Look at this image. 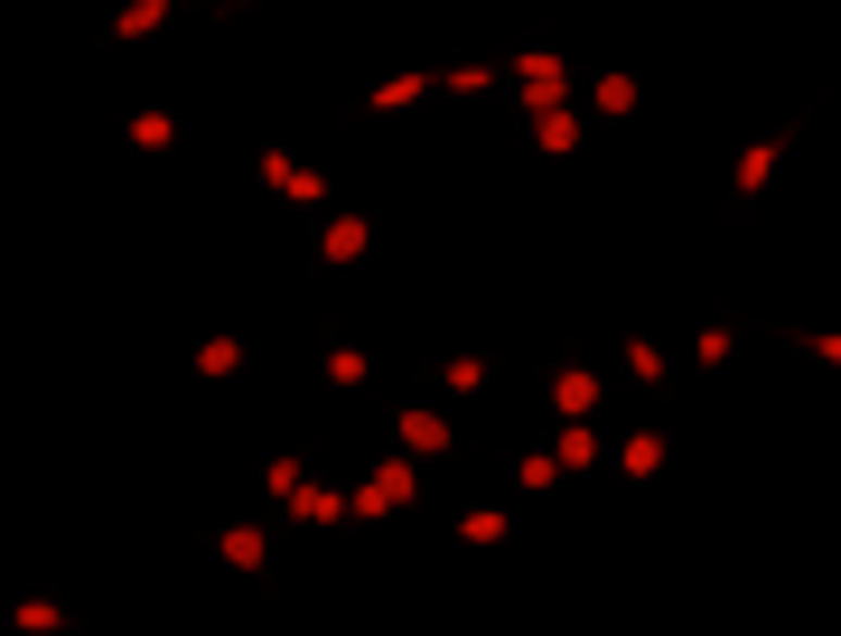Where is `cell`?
Here are the masks:
<instances>
[{
  "label": "cell",
  "mask_w": 841,
  "mask_h": 636,
  "mask_svg": "<svg viewBox=\"0 0 841 636\" xmlns=\"http://www.w3.org/2000/svg\"><path fill=\"white\" fill-rule=\"evenodd\" d=\"M421 95H430L421 75H393V85H374V103H384V113H393V103H421Z\"/></svg>",
  "instance_id": "30bf717a"
},
{
  "label": "cell",
  "mask_w": 841,
  "mask_h": 636,
  "mask_svg": "<svg viewBox=\"0 0 841 636\" xmlns=\"http://www.w3.org/2000/svg\"><path fill=\"white\" fill-rule=\"evenodd\" d=\"M767 169H776V141H757V150H739V169H729V178H739V188H767Z\"/></svg>",
  "instance_id": "277c9868"
},
{
  "label": "cell",
  "mask_w": 841,
  "mask_h": 636,
  "mask_svg": "<svg viewBox=\"0 0 841 636\" xmlns=\"http://www.w3.org/2000/svg\"><path fill=\"white\" fill-rule=\"evenodd\" d=\"M365 244H374V235H365V215H337V225L318 235V253H327V262H355Z\"/></svg>",
  "instance_id": "7a4b0ae2"
},
{
  "label": "cell",
  "mask_w": 841,
  "mask_h": 636,
  "mask_svg": "<svg viewBox=\"0 0 841 636\" xmlns=\"http://www.w3.org/2000/svg\"><path fill=\"white\" fill-rule=\"evenodd\" d=\"M627 469H636V477L664 469V440H654V431H636V440H627Z\"/></svg>",
  "instance_id": "ba28073f"
},
{
  "label": "cell",
  "mask_w": 841,
  "mask_h": 636,
  "mask_svg": "<svg viewBox=\"0 0 841 636\" xmlns=\"http://www.w3.org/2000/svg\"><path fill=\"white\" fill-rule=\"evenodd\" d=\"M262 178H272L280 197H318V178H309V169H290V160H262Z\"/></svg>",
  "instance_id": "5b68a950"
},
{
  "label": "cell",
  "mask_w": 841,
  "mask_h": 636,
  "mask_svg": "<svg viewBox=\"0 0 841 636\" xmlns=\"http://www.w3.org/2000/svg\"><path fill=\"white\" fill-rule=\"evenodd\" d=\"M524 85H534V103L552 113V95H561V66H552V57H524Z\"/></svg>",
  "instance_id": "8992f818"
},
{
  "label": "cell",
  "mask_w": 841,
  "mask_h": 636,
  "mask_svg": "<svg viewBox=\"0 0 841 636\" xmlns=\"http://www.w3.org/2000/svg\"><path fill=\"white\" fill-rule=\"evenodd\" d=\"M402 449H412V459H440V449H449V422H440V412H402Z\"/></svg>",
  "instance_id": "6da1fadb"
},
{
  "label": "cell",
  "mask_w": 841,
  "mask_h": 636,
  "mask_svg": "<svg viewBox=\"0 0 841 636\" xmlns=\"http://www.w3.org/2000/svg\"><path fill=\"white\" fill-rule=\"evenodd\" d=\"M225 562L234 571H262V534H253V524H234V534H225Z\"/></svg>",
  "instance_id": "52a82bcc"
},
{
  "label": "cell",
  "mask_w": 841,
  "mask_h": 636,
  "mask_svg": "<svg viewBox=\"0 0 841 636\" xmlns=\"http://www.w3.org/2000/svg\"><path fill=\"white\" fill-rule=\"evenodd\" d=\"M599 113H636V85H627V75H599Z\"/></svg>",
  "instance_id": "8fae6325"
},
{
  "label": "cell",
  "mask_w": 841,
  "mask_h": 636,
  "mask_svg": "<svg viewBox=\"0 0 841 636\" xmlns=\"http://www.w3.org/2000/svg\"><path fill=\"white\" fill-rule=\"evenodd\" d=\"M160 20H168L160 0H131V10H122V38H150V28H160Z\"/></svg>",
  "instance_id": "9c48e42d"
},
{
  "label": "cell",
  "mask_w": 841,
  "mask_h": 636,
  "mask_svg": "<svg viewBox=\"0 0 841 636\" xmlns=\"http://www.w3.org/2000/svg\"><path fill=\"white\" fill-rule=\"evenodd\" d=\"M552 402L570 412V422H580V412H599V375H580V365H570V375L552 384Z\"/></svg>",
  "instance_id": "3957f363"
}]
</instances>
